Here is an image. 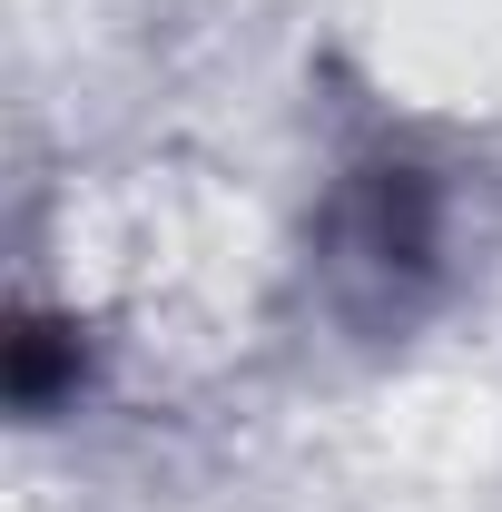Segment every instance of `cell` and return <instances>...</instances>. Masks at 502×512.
Here are the masks:
<instances>
[{
  "instance_id": "cell-1",
  "label": "cell",
  "mask_w": 502,
  "mask_h": 512,
  "mask_svg": "<svg viewBox=\"0 0 502 512\" xmlns=\"http://www.w3.org/2000/svg\"><path fill=\"white\" fill-rule=\"evenodd\" d=\"M315 266H325V296L335 316L394 335V325L424 316L443 276V188L434 168L414 158H365L345 168V188L325 197V227H315Z\"/></svg>"
},
{
  "instance_id": "cell-2",
  "label": "cell",
  "mask_w": 502,
  "mask_h": 512,
  "mask_svg": "<svg viewBox=\"0 0 502 512\" xmlns=\"http://www.w3.org/2000/svg\"><path fill=\"white\" fill-rule=\"evenodd\" d=\"M79 384H89V345H79L69 316H20L10 325V404L20 414H60Z\"/></svg>"
}]
</instances>
